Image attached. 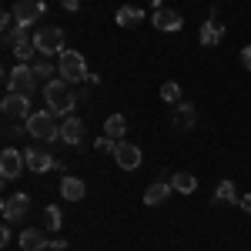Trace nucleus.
<instances>
[{
  "instance_id": "nucleus-1",
  "label": "nucleus",
  "mask_w": 251,
  "mask_h": 251,
  "mask_svg": "<svg viewBox=\"0 0 251 251\" xmlns=\"http://www.w3.org/2000/svg\"><path fill=\"white\" fill-rule=\"evenodd\" d=\"M44 100H47V111H54L57 117H71L74 104H77V94L64 77H50L44 84Z\"/></svg>"
},
{
  "instance_id": "nucleus-2",
  "label": "nucleus",
  "mask_w": 251,
  "mask_h": 251,
  "mask_svg": "<svg viewBox=\"0 0 251 251\" xmlns=\"http://www.w3.org/2000/svg\"><path fill=\"white\" fill-rule=\"evenodd\" d=\"M54 117H57L54 111H47V107H44V111H34V114L27 117V121H24V127L37 137V141H47V144H50V141H60V124L54 121Z\"/></svg>"
},
{
  "instance_id": "nucleus-3",
  "label": "nucleus",
  "mask_w": 251,
  "mask_h": 251,
  "mask_svg": "<svg viewBox=\"0 0 251 251\" xmlns=\"http://www.w3.org/2000/svg\"><path fill=\"white\" fill-rule=\"evenodd\" d=\"M37 74H34V67L30 64H17L14 71H7L3 74V87H7V94H34V87H37Z\"/></svg>"
},
{
  "instance_id": "nucleus-4",
  "label": "nucleus",
  "mask_w": 251,
  "mask_h": 251,
  "mask_svg": "<svg viewBox=\"0 0 251 251\" xmlns=\"http://www.w3.org/2000/svg\"><path fill=\"white\" fill-rule=\"evenodd\" d=\"M57 74L67 80V84H80V80H87L91 71H87V60L80 57L77 50H64L57 57Z\"/></svg>"
},
{
  "instance_id": "nucleus-5",
  "label": "nucleus",
  "mask_w": 251,
  "mask_h": 251,
  "mask_svg": "<svg viewBox=\"0 0 251 251\" xmlns=\"http://www.w3.org/2000/svg\"><path fill=\"white\" fill-rule=\"evenodd\" d=\"M34 47H37L40 57H54L64 54V30L60 27H40L34 30Z\"/></svg>"
},
{
  "instance_id": "nucleus-6",
  "label": "nucleus",
  "mask_w": 251,
  "mask_h": 251,
  "mask_svg": "<svg viewBox=\"0 0 251 251\" xmlns=\"http://www.w3.org/2000/svg\"><path fill=\"white\" fill-rule=\"evenodd\" d=\"M24 168H27V157L20 154L17 148H3V154H0V177L3 181H17Z\"/></svg>"
},
{
  "instance_id": "nucleus-7",
  "label": "nucleus",
  "mask_w": 251,
  "mask_h": 251,
  "mask_svg": "<svg viewBox=\"0 0 251 251\" xmlns=\"http://www.w3.org/2000/svg\"><path fill=\"white\" fill-rule=\"evenodd\" d=\"M0 111H3L7 121H27L30 117V100H27V94H3Z\"/></svg>"
},
{
  "instance_id": "nucleus-8",
  "label": "nucleus",
  "mask_w": 251,
  "mask_h": 251,
  "mask_svg": "<svg viewBox=\"0 0 251 251\" xmlns=\"http://www.w3.org/2000/svg\"><path fill=\"white\" fill-rule=\"evenodd\" d=\"M114 161H117V168H124V171H137L141 168V148L137 144H127V141H117Z\"/></svg>"
},
{
  "instance_id": "nucleus-9",
  "label": "nucleus",
  "mask_w": 251,
  "mask_h": 251,
  "mask_svg": "<svg viewBox=\"0 0 251 251\" xmlns=\"http://www.w3.org/2000/svg\"><path fill=\"white\" fill-rule=\"evenodd\" d=\"M44 14H47V7H44L40 0H20L17 7H14V17H17L20 27H30V24L40 20Z\"/></svg>"
},
{
  "instance_id": "nucleus-10",
  "label": "nucleus",
  "mask_w": 251,
  "mask_h": 251,
  "mask_svg": "<svg viewBox=\"0 0 251 251\" xmlns=\"http://www.w3.org/2000/svg\"><path fill=\"white\" fill-rule=\"evenodd\" d=\"M154 27H157V30H164V34H174V30L184 27V20H181V14L171 10V7H157V10H154Z\"/></svg>"
},
{
  "instance_id": "nucleus-11",
  "label": "nucleus",
  "mask_w": 251,
  "mask_h": 251,
  "mask_svg": "<svg viewBox=\"0 0 251 251\" xmlns=\"http://www.w3.org/2000/svg\"><path fill=\"white\" fill-rule=\"evenodd\" d=\"M30 211V194H10L3 201V221H17Z\"/></svg>"
},
{
  "instance_id": "nucleus-12",
  "label": "nucleus",
  "mask_w": 251,
  "mask_h": 251,
  "mask_svg": "<svg viewBox=\"0 0 251 251\" xmlns=\"http://www.w3.org/2000/svg\"><path fill=\"white\" fill-rule=\"evenodd\" d=\"M24 157H27V168H30L34 174H44V171H50V168L57 164V161L47 154L44 148H27V151H24Z\"/></svg>"
},
{
  "instance_id": "nucleus-13",
  "label": "nucleus",
  "mask_w": 251,
  "mask_h": 251,
  "mask_svg": "<svg viewBox=\"0 0 251 251\" xmlns=\"http://www.w3.org/2000/svg\"><path fill=\"white\" fill-rule=\"evenodd\" d=\"M60 141L77 148L80 141H84V121H80V117H64V124H60Z\"/></svg>"
},
{
  "instance_id": "nucleus-14",
  "label": "nucleus",
  "mask_w": 251,
  "mask_h": 251,
  "mask_svg": "<svg viewBox=\"0 0 251 251\" xmlns=\"http://www.w3.org/2000/svg\"><path fill=\"white\" fill-rule=\"evenodd\" d=\"M47 245L50 241H47V234L40 231V228H24L20 231V248L24 251H44Z\"/></svg>"
},
{
  "instance_id": "nucleus-15",
  "label": "nucleus",
  "mask_w": 251,
  "mask_h": 251,
  "mask_svg": "<svg viewBox=\"0 0 251 251\" xmlns=\"http://www.w3.org/2000/svg\"><path fill=\"white\" fill-rule=\"evenodd\" d=\"M171 191H174L171 181H154V184L144 191V204H148V208H154V204H164V201L171 198Z\"/></svg>"
},
{
  "instance_id": "nucleus-16",
  "label": "nucleus",
  "mask_w": 251,
  "mask_h": 251,
  "mask_svg": "<svg viewBox=\"0 0 251 251\" xmlns=\"http://www.w3.org/2000/svg\"><path fill=\"white\" fill-rule=\"evenodd\" d=\"M198 37H201V44H204V47H214V44H221V37H225V27H221V20H218V17L204 20Z\"/></svg>"
},
{
  "instance_id": "nucleus-17",
  "label": "nucleus",
  "mask_w": 251,
  "mask_h": 251,
  "mask_svg": "<svg viewBox=\"0 0 251 251\" xmlns=\"http://www.w3.org/2000/svg\"><path fill=\"white\" fill-rule=\"evenodd\" d=\"M194 124H198V111H194V104L181 100V104H177V111H174V127H181V131H191Z\"/></svg>"
},
{
  "instance_id": "nucleus-18",
  "label": "nucleus",
  "mask_w": 251,
  "mask_h": 251,
  "mask_svg": "<svg viewBox=\"0 0 251 251\" xmlns=\"http://www.w3.org/2000/svg\"><path fill=\"white\" fill-rule=\"evenodd\" d=\"M60 194H64V201H84L87 188H84V181H80V177L67 174V177L60 181Z\"/></svg>"
},
{
  "instance_id": "nucleus-19",
  "label": "nucleus",
  "mask_w": 251,
  "mask_h": 251,
  "mask_svg": "<svg viewBox=\"0 0 251 251\" xmlns=\"http://www.w3.org/2000/svg\"><path fill=\"white\" fill-rule=\"evenodd\" d=\"M104 134L114 137V141H124V134H127V117L124 114H111L107 121H104Z\"/></svg>"
},
{
  "instance_id": "nucleus-20",
  "label": "nucleus",
  "mask_w": 251,
  "mask_h": 251,
  "mask_svg": "<svg viewBox=\"0 0 251 251\" xmlns=\"http://www.w3.org/2000/svg\"><path fill=\"white\" fill-rule=\"evenodd\" d=\"M171 188L177 194H194V191H198V177H194V174H188V171H177L171 177Z\"/></svg>"
},
{
  "instance_id": "nucleus-21",
  "label": "nucleus",
  "mask_w": 251,
  "mask_h": 251,
  "mask_svg": "<svg viewBox=\"0 0 251 251\" xmlns=\"http://www.w3.org/2000/svg\"><path fill=\"white\" fill-rule=\"evenodd\" d=\"M241 198L234 191V181H221L218 184V191H214V204H238Z\"/></svg>"
},
{
  "instance_id": "nucleus-22",
  "label": "nucleus",
  "mask_w": 251,
  "mask_h": 251,
  "mask_svg": "<svg viewBox=\"0 0 251 251\" xmlns=\"http://www.w3.org/2000/svg\"><path fill=\"white\" fill-rule=\"evenodd\" d=\"M114 20L121 24V27H137V24L144 20V10H141V7H121Z\"/></svg>"
},
{
  "instance_id": "nucleus-23",
  "label": "nucleus",
  "mask_w": 251,
  "mask_h": 251,
  "mask_svg": "<svg viewBox=\"0 0 251 251\" xmlns=\"http://www.w3.org/2000/svg\"><path fill=\"white\" fill-rule=\"evenodd\" d=\"M44 225H47V231H57L60 225H64V218H60V208L47 204V208H44Z\"/></svg>"
},
{
  "instance_id": "nucleus-24",
  "label": "nucleus",
  "mask_w": 251,
  "mask_h": 251,
  "mask_svg": "<svg viewBox=\"0 0 251 251\" xmlns=\"http://www.w3.org/2000/svg\"><path fill=\"white\" fill-rule=\"evenodd\" d=\"M161 100H168V104H181V84H174V80L161 84Z\"/></svg>"
},
{
  "instance_id": "nucleus-25",
  "label": "nucleus",
  "mask_w": 251,
  "mask_h": 251,
  "mask_svg": "<svg viewBox=\"0 0 251 251\" xmlns=\"http://www.w3.org/2000/svg\"><path fill=\"white\" fill-rule=\"evenodd\" d=\"M94 148H97V154H114V151H117V141H114V137H107V134H100Z\"/></svg>"
},
{
  "instance_id": "nucleus-26",
  "label": "nucleus",
  "mask_w": 251,
  "mask_h": 251,
  "mask_svg": "<svg viewBox=\"0 0 251 251\" xmlns=\"http://www.w3.org/2000/svg\"><path fill=\"white\" fill-rule=\"evenodd\" d=\"M30 67H34V74H37V77H47V74H54V64H50V60H47V57L34 60ZM47 80H50V77H47Z\"/></svg>"
},
{
  "instance_id": "nucleus-27",
  "label": "nucleus",
  "mask_w": 251,
  "mask_h": 251,
  "mask_svg": "<svg viewBox=\"0 0 251 251\" xmlns=\"http://www.w3.org/2000/svg\"><path fill=\"white\" fill-rule=\"evenodd\" d=\"M241 67H248V71H251V44H248V47H241Z\"/></svg>"
},
{
  "instance_id": "nucleus-28",
  "label": "nucleus",
  "mask_w": 251,
  "mask_h": 251,
  "mask_svg": "<svg viewBox=\"0 0 251 251\" xmlns=\"http://www.w3.org/2000/svg\"><path fill=\"white\" fill-rule=\"evenodd\" d=\"M10 238H14V234H10V228L3 225V228H0V245H10Z\"/></svg>"
},
{
  "instance_id": "nucleus-29",
  "label": "nucleus",
  "mask_w": 251,
  "mask_h": 251,
  "mask_svg": "<svg viewBox=\"0 0 251 251\" xmlns=\"http://www.w3.org/2000/svg\"><path fill=\"white\" fill-rule=\"evenodd\" d=\"M238 204H241V211L251 214V194H241V201H238Z\"/></svg>"
},
{
  "instance_id": "nucleus-30",
  "label": "nucleus",
  "mask_w": 251,
  "mask_h": 251,
  "mask_svg": "<svg viewBox=\"0 0 251 251\" xmlns=\"http://www.w3.org/2000/svg\"><path fill=\"white\" fill-rule=\"evenodd\" d=\"M64 3V10H80V0H60Z\"/></svg>"
},
{
  "instance_id": "nucleus-31",
  "label": "nucleus",
  "mask_w": 251,
  "mask_h": 251,
  "mask_svg": "<svg viewBox=\"0 0 251 251\" xmlns=\"http://www.w3.org/2000/svg\"><path fill=\"white\" fill-rule=\"evenodd\" d=\"M50 248H54V251H64V248H67V241H64V238H54V241H50Z\"/></svg>"
},
{
  "instance_id": "nucleus-32",
  "label": "nucleus",
  "mask_w": 251,
  "mask_h": 251,
  "mask_svg": "<svg viewBox=\"0 0 251 251\" xmlns=\"http://www.w3.org/2000/svg\"><path fill=\"white\" fill-rule=\"evenodd\" d=\"M157 3H161V0H154V10H157Z\"/></svg>"
}]
</instances>
